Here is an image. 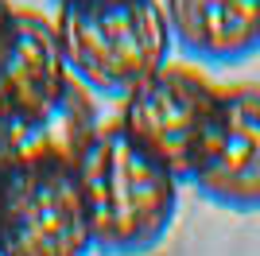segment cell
Segmentation results:
<instances>
[{
    "instance_id": "6da1fadb",
    "label": "cell",
    "mask_w": 260,
    "mask_h": 256,
    "mask_svg": "<svg viewBox=\"0 0 260 256\" xmlns=\"http://www.w3.org/2000/svg\"><path fill=\"white\" fill-rule=\"evenodd\" d=\"M78 182L89 217V241L105 256H140L159 245L179 213L171 171L136 144L120 120H101L78 159Z\"/></svg>"
},
{
    "instance_id": "7a4b0ae2",
    "label": "cell",
    "mask_w": 260,
    "mask_h": 256,
    "mask_svg": "<svg viewBox=\"0 0 260 256\" xmlns=\"http://www.w3.org/2000/svg\"><path fill=\"white\" fill-rule=\"evenodd\" d=\"M66 70L93 97L124 101L171 62L163 0H70L54 16Z\"/></svg>"
},
{
    "instance_id": "3957f363",
    "label": "cell",
    "mask_w": 260,
    "mask_h": 256,
    "mask_svg": "<svg viewBox=\"0 0 260 256\" xmlns=\"http://www.w3.org/2000/svg\"><path fill=\"white\" fill-rule=\"evenodd\" d=\"M89 248L74 163H0V256H86Z\"/></svg>"
},
{
    "instance_id": "277c9868",
    "label": "cell",
    "mask_w": 260,
    "mask_h": 256,
    "mask_svg": "<svg viewBox=\"0 0 260 256\" xmlns=\"http://www.w3.org/2000/svg\"><path fill=\"white\" fill-rule=\"evenodd\" d=\"M217 97L221 85L210 82L198 66L167 62L120 101L117 120L148 155H155L179 182H186L217 113Z\"/></svg>"
},
{
    "instance_id": "5b68a950",
    "label": "cell",
    "mask_w": 260,
    "mask_h": 256,
    "mask_svg": "<svg viewBox=\"0 0 260 256\" xmlns=\"http://www.w3.org/2000/svg\"><path fill=\"white\" fill-rule=\"evenodd\" d=\"M190 186L233 213L260 210V85H221L217 113L190 167Z\"/></svg>"
},
{
    "instance_id": "8992f818",
    "label": "cell",
    "mask_w": 260,
    "mask_h": 256,
    "mask_svg": "<svg viewBox=\"0 0 260 256\" xmlns=\"http://www.w3.org/2000/svg\"><path fill=\"white\" fill-rule=\"evenodd\" d=\"M70 82L54 20L16 8L0 27V120L51 105Z\"/></svg>"
},
{
    "instance_id": "52a82bcc",
    "label": "cell",
    "mask_w": 260,
    "mask_h": 256,
    "mask_svg": "<svg viewBox=\"0 0 260 256\" xmlns=\"http://www.w3.org/2000/svg\"><path fill=\"white\" fill-rule=\"evenodd\" d=\"M101 117L98 101L89 89L70 82L51 105L20 113V117L0 120V163L20 167V163H74L98 136Z\"/></svg>"
},
{
    "instance_id": "ba28073f",
    "label": "cell",
    "mask_w": 260,
    "mask_h": 256,
    "mask_svg": "<svg viewBox=\"0 0 260 256\" xmlns=\"http://www.w3.org/2000/svg\"><path fill=\"white\" fill-rule=\"evenodd\" d=\"M175 47L206 66H237L260 51V0H163Z\"/></svg>"
},
{
    "instance_id": "9c48e42d",
    "label": "cell",
    "mask_w": 260,
    "mask_h": 256,
    "mask_svg": "<svg viewBox=\"0 0 260 256\" xmlns=\"http://www.w3.org/2000/svg\"><path fill=\"white\" fill-rule=\"evenodd\" d=\"M12 12H16V4H12V0H0V27H4V20H8Z\"/></svg>"
},
{
    "instance_id": "30bf717a",
    "label": "cell",
    "mask_w": 260,
    "mask_h": 256,
    "mask_svg": "<svg viewBox=\"0 0 260 256\" xmlns=\"http://www.w3.org/2000/svg\"><path fill=\"white\" fill-rule=\"evenodd\" d=\"M58 4H70V0H58Z\"/></svg>"
}]
</instances>
